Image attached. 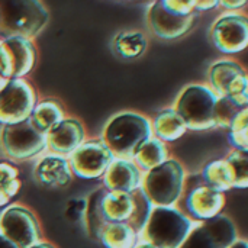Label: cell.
<instances>
[{
  "mask_svg": "<svg viewBox=\"0 0 248 248\" xmlns=\"http://www.w3.org/2000/svg\"><path fill=\"white\" fill-rule=\"evenodd\" d=\"M153 137L151 121L137 112H124L112 118L103 131V142L113 155L134 158L140 147Z\"/></svg>",
  "mask_w": 248,
  "mask_h": 248,
  "instance_id": "6da1fadb",
  "label": "cell"
},
{
  "mask_svg": "<svg viewBox=\"0 0 248 248\" xmlns=\"http://www.w3.org/2000/svg\"><path fill=\"white\" fill-rule=\"evenodd\" d=\"M196 222L173 206H155L142 231L145 241L158 248H180Z\"/></svg>",
  "mask_w": 248,
  "mask_h": 248,
  "instance_id": "7a4b0ae2",
  "label": "cell"
},
{
  "mask_svg": "<svg viewBox=\"0 0 248 248\" xmlns=\"http://www.w3.org/2000/svg\"><path fill=\"white\" fill-rule=\"evenodd\" d=\"M48 22V10L38 0L0 1V33L31 39Z\"/></svg>",
  "mask_w": 248,
  "mask_h": 248,
  "instance_id": "3957f363",
  "label": "cell"
},
{
  "mask_svg": "<svg viewBox=\"0 0 248 248\" xmlns=\"http://www.w3.org/2000/svg\"><path fill=\"white\" fill-rule=\"evenodd\" d=\"M219 97L215 92L201 83L189 84L176 100V112L183 118L187 129L208 131L217 128L215 110Z\"/></svg>",
  "mask_w": 248,
  "mask_h": 248,
  "instance_id": "277c9868",
  "label": "cell"
},
{
  "mask_svg": "<svg viewBox=\"0 0 248 248\" xmlns=\"http://www.w3.org/2000/svg\"><path fill=\"white\" fill-rule=\"evenodd\" d=\"M186 171L180 161L170 158L160 167L148 171L142 179V190L155 206L176 205L185 190Z\"/></svg>",
  "mask_w": 248,
  "mask_h": 248,
  "instance_id": "5b68a950",
  "label": "cell"
},
{
  "mask_svg": "<svg viewBox=\"0 0 248 248\" xmlns=\"http://www.w3.org/2000/svg\"><path fill=\"white\" fill-rule=\"evenodd\" d=\"M48 135L35 128L31 118L17 125H7L1 132V148L12 160H29L46 148Z\"/></svg>",
  "mask_w": 248,
  "mask_h": 248,
  "instance_id": "8992f818",
  "label": "cell"
},
{
  "mask_svg": "<svg viewBox=\"0 0 248 248\" xmlns=\"http://www.w3.org/2000/svg\"><path fill=\"white\" fill-rule=\"evenodd\" d=\"M36 106V93L23 78L7 80L0 90V124L17 125L31 118Z\"/></svg>",
  "mask_w": 248,
  "mask_h": 248,
  "instance_id": "52a82bcc",
  "label": "cell"
},
{
  "mask_svg": "<svg viewBox=\"0 0 248 248\" xmlns=\"http://www.w3.org/2000/svg\"><path fill=\"white\" fill-rule=\"evenodd\" d=\"M215 48L227 55L243 52L248 48V16L241 12H225L211 28Z\"/></svg>",
  "mask_w": 248,
  "mask_h": 248,
  "instance_id": "ba28073f",
  "label": "cell"
},
{
  "mask_svg": "<svg viewBox=\"0 0 248 248\" xmlns=\"http://www.w3.org/2000/svg\"><path fill=\"white\" fill-rule=\"evenodd\" d=\"M238 241L234 221L221 214L209 221L196 222L180 248H230Z\"/></svg>",
  "mask_w": 248,
  "mask_h": 248,
  "instance_id": "9c48e42d",
  "label": "cell"
},
{
  "mask_svg": "<svg viewBox=\"0 0 248 248\" xmlns=\"http://www.w3.org/2000/svg\"><path fill=\"white\" fill-rule=\"evenodd\" d=\"M36 62V48L31 39L12 36L0 41V77L15 80L26 76Z\"/></svg>",
  "mask_w": 248,
  "mask_h": 248,
  "instance_id": "30bf717a",
  "label": "cell"
},
{
  "mask_svg": "<svg viewBox=\"0 0 248 248\" xmlns=\"http://www.w3.org/2000/svg\"><path fill=\"white\" fill-rule=\"evenodd\" d=\"M1 235L19 248H31L41 240L39 222L32 211L22 206H12L1 214Z\"/></svg>",
  "mask_w": 248,
  "mask_h": 248,
  "instance_id": "8fae6325",
  "label": "cell"
},
{
  "mask_svg": "<svg viewBox=\"0 0 248 248\" xmlns=\"http://www.w3.org/2000/svg\"><path fill=\"white\" fill-rule=\"evenodd\" d=\"M113 153L103 140L83 142L70 157V167L80 179H97L105 176L113 163Z\"/></svg>",
  "mask_w": 248,
  "mask_h": 248,
  "instance_id": "7c38bea8",
  "label": "cell"
},
{
  "mask_svg": "<svg viewBox=\"0 0 248 248\" xmlns=\"http://www.w3.org/2000/svg\"><path fill=\"white\" fill-rule=\"evenodd\" d=\"M185 208L186 215L193 221H209L222 214L225 208V193L202 183L187 192L185 198Z\"/></svg>",
  "mask_w": 248,
  "mask_h": 248,
  "instance_id": "4fadbf2b",
  "label": "cell"
},
{
  "mask_svg": "<svg viewBox=\"0 0 248 248\" xmlns=\"http://www.w3.org/2000/svg\"><path fill=\"white\" fill-rule=\"evenodd\" d=\"M196 20L195 15L190 16H180L170 12L164 4L163 0L153 3L148 12V23L153 32L163 39H176L187 33Z\"/></svg>",
  "mask_w": 248,
  "mask_h": 248,
  "instance_id": "5bb4252c",
  "label": "cell"
},
{
  "mask_svg": "<svg viewBox=\"0 0 248 248\" xmlns=\"http://www.w3.org/2000/svg\"><path fill=\"white\" fill-rule=\"evenodd\" d=\"M103 185L109 192L132 193L142 185L141 170L131 160H113L103 176Z\"/></svg>",
  "mask_w": 248,
  "mask_h": 248,
  "instance_id": "9a60e30c",
  "label": "cell"
},
{
  "mask_svg": "<svg viewBox=\"0 0 248 248\" xmlns=\"http://www.w3.org/2000/svg\"><path fill=\"white\" fill-rule=\"evenodd\" d=\"M86 129L78 119L64 118L48 132V145L58 154H73L84 141Z\"/></svg>",
  "mask_w": 248,
  "mask_h": 248,
  "instance_id": "2e32d148",
  "label": "cell"
},
{
  "mask_svg": "<svg viewBox=\"0 0 248 248\" xmlns=\"http://www.w3.org/2000/svg\"><path fill=\"white\" fill-rule=\"evenodd\" d=\"M35 179L45 187H64L73 179L70 163L60 155H46L36 164Z\"/></svg>",
  "mask_w": 248,
  "mask_h": 248,
  "instance_id": "e0dca14e",
  "label": "cell"
},
{
  "mask_svg": "<svg viewBox=\"0 0 248 248\" xmlns=\"http://www.w3.org/2000/svg\"><path fill=\"white\" fill-rule=\"evenodd\" d=\"M135 212V199L132 193L109 192L102 201V215L106 224H129Z\"/></svg>",
  "mask_w": 248,
  "mask_h": 248,
  "instance_id": "ac0fdd59",
  "label": "cell"
},
{
  "mask_svg": "<svg viewBox=\"0 0 248 248\" xmlns=\"http://www.w3.org/2000/svg\"><path fill=\"white\" fill-rule=\"evenodd\" d=\"M151 126L155 138H158L166 144L180 140L187 131L183 118L176 112L174 108H167L158 112L153 119Z\"/></svg>",
  "mask_w": 248,
  "mask_h": 248,
  "instance_id": "d6986e66",
  "label": "cell"
},
{
  "mask_svg": "<svg viewBox=\"0 0 248 248\" xmlns=\"http://www.w3.org/2000/svg\"><path fill=\"white\" fill-rule=\"evenodd\" d=\"M244 70L246 68L238 61L230 58L218 60L209 68V74H208L209 87L215 92L218 97L224 99L234 78Z\"/></svg>",
  "mask_w": 248,
  "mask_h": 248,
  "instance_id": "ffe728a7",
  "label": "cell"
},
{
  "mask_svg": "<svg viewBox=\"0 0 248 248\" xmlns=\"http://www.w3.org/2000/svg\"><path fill=\"white\" fill-rule=\"evenodd\" d=\"M134 160L140 170H144L148 173V171L160 167L166 161H169L170 151H169V147L166 142L160 141L155 137H151L148 141H145L140 147V150L134 155Z\"/></svg>",
  "mask_w": 248,
  "mask_h": 248,
  "instance_id": "44dd1931",
  "label": "cell"
},
{
  "mask_svg": "<svg viewBox=\"0 0 248 248\" xmlns=\"http://www.w3.org/2000/svg\"><path fill=\"white\" fill-rule=\"evenodd\" d=\"M203 183L221 193L230 192L234 189V171L230 166V163L225 158L211 161L205 166L202 171Z\"/></svg>",
  "mask_w": 248,
  "mask_h": 248,
  "instance_id": "7402d4cb",
  "label": "cell"
},
{
  "mask_svg": "<svg viewBox=\"0 0 248 248\" xmlns=\"http://www.w3.org/2000/svg\"><path fill=\"white\" fill-rule=\"evenodd\" d=\"M106 248H135L138 232L125 222L108 224L99 238Z\"/></svg>",
  "mask_w": 248,
  "mask_h": 248,
  "instance_id": "603a6c76",
  "label": "cell"
},
{
  "mask_svg": "<svg viewBox=\"0 0 248 248\" xmlns=\"http://www.w3.org/2000/svg\"><path fill=\"white\" fill-rule=\"evenodd\" d=\"M64 119V110L61 105L52 99H46L38 103L31 115V121L36 129L44 134H48Z\"/></svg>",
  "mask_w": 248,
  "mask_h": 248,
  "instance_id": "cb8c5ba5",
  "label": "cell"
},
{
  "mask_svg": "<svg viewBox=\"0 0 248 248\" xmlns=\"http://www.w3.org/2000/svg\"><path fill=\"white\" fill-rule=\"evenodd\" d=\"M113 45L122 58H137L147 49V38L140 31H125L115 38Z\"/></svg>",
  "mask_w": 248,
  "mask_h": 248,
  "instance_id": "d4e9b609",
  "label": "cell"
},
{
  "mask_svg": "<svg viewBox=\"0 0 248 248\" xmlns=\"http://www.w3.org/2000/svg\"><path fill=\"white\" fill-rule=\"evenodd\" d=\"M106 193H108V189H105V187L93 192L87 201V208H86L87 230H89L90 235L97 238V240L100 238L102 231L108 225L103 219V215H102V201H103Z\"/></svg>",
  "mask_w": 248,
  "mask_h": 248,
  "instance_id": "484cf974",
  "label": "cell"
},
{
  "mask_svg": "<svg viewBox=\"0 0 248 248\" xmlns=\"http://www.w3.org/2000/svg\"><path fill=\"white\" fill-rule=\"evenodd\" d=\"M20 189V180L17 170L7 164L0 163V203L1 206H6L9 201L17 195Z\"/></svg>",
  "mask_w": 248,
  "mask_h": 248,
  "instance_id": "4316f807",
  "label": "cell"
},
{
  "mask_svg": "<svg viewBox=\"0 0 248 248\" xmlns=\"http://www.w3.org/2000/svg\"><path fill=\"white\" fill-rule=\"evenodd\" d=\"M134 195V199H135V212L129 221V225L137 231V232H142L148 219H150V215L153 212V202L150 201V198L145 195V192L142 190V187L137 189L132 192Z\"/></svg>",
  "mask_w": 248,
  "mask_h": 248,
  "instance_id": "83f0119b",
  "label": "cell"
},
{
  "mask_svg": "<svg viewBox=\"0 0 248 248\" xmlns=\"http://www.w3.org/2000/svg\"><path fill=\"white\" fill-rule=\"evenodd\" d=\"M228 140L234 150L248 153V108L241 109L234 118L228 131Z\"/></svg>",
  "mask_w": 248,
  "mask_h": 248,
  "instance_id": "f1b7e54d",
  "label": "cell"
},
{
  "mask_svg": "<svg viewBox=\"0 0 248 248\" xmlns=\"http://www.w3.org/2000/svg\"><path fill=\"white\" fill-rule=\"evenodd\" d=\"M225 160L234 171V189H248V153L232 150Z\"/></svg>",
  "mask_w": 248,
  "mask_h": 248,
  "instance_id": "f546056e",
  "label": "cell"
},
{
  "mask_svg": "<svg viewBox=\"0 0 248 248\" xmlns=\"http://www.w3.org/2000/svg\"><path fill=\"white\" fill-rule=\"evenodd\" d=\"M240 110L241 109L234 102H231L230 99H221L219 97L218 105H217V110H215L217 128H222V129L230 131L232 121Z\"/></svg>",
  "mask_w": 248,
  "mask_h": 248,
  "instance_id": "4dcf8cb0",
  "label": "cell"
},
{
  "mask_svg": "<svg viewBox=\"0 0 248 248\" xmlns=\"http://www.w3.org/2000/svg\"><path fill=\"white\" fill-rule=\"evenodd\" d=\"M87 208V203L84 201H80V199H73L68 202L67 205V218L71 219V221H78L80 218H83V214H86Z\"/></svg>",
  "mask_w": 248,
  "mask_h": 248,
  "instance_id": "1f68e13d",
  "label": "cell"
},
{
  "mask_svg": "<svg viewBox=\"0 0 248 248\" xmlns=\"http://www.w3.org/2000/svg\"><path fill=\"white\" fill-rule=\"evenodd\" d=\"M219 4H222L224 9H227L228 12H238L240 9H243L247 4V1L246 0H234V1L224 0V1H219Z\"/></svg>",
  "mask_w": 248,
  "mask_h": 248,
  "instance_id": "d6a6232c",
  "label": "cell"
},
{
  "mask_svg": "<svg viewBox=\"0 0 248 248\" xmlns=\"http://www.w3.org/2000/svg\"><path fill=\"white\" fill-rule=\"evenodd\" d=\"M218 4H219L218 0H209V1L195 0V10H211V9H215Z\"/></svg>",
  "mask_w": 248,
  "mask_h": 248,
  "instance_id": "836d02e7",
  "label": "cell"
},
{
  "mask_svg": "<svg viewBox=\"0 0 248 248\" xmlns=\"http://www.w3.org/2000/svg\"><path fill=\"white\" fill-rule=\"evenodd\" d=\"M0 248H19L17 246H15L10 240H7L4 235L0 234Z\"/></svg>",
  "mask_w": 248,
  "mask_h": 248,
  "instance_id": "e575fe53",
  "label": "cell"
},
{
  "mask_svg": "<svg viewBox=\"0 0 248 248\" xmlns=\"http://www.w3.org/2000/svg\"><path fill=\"white\" fill-rule=\"evenodd\" d=\"M230 248H248V241L238 238V241H235Z\"/></svg>",
  "mask_w": 248,
  "mask_h": 248,
  "instance_id": "d590c367",
  "label": "cell"
},
{
  "mask_svg": "<svg viewBox=\"0 0 248 248\" xmlns=\"http://www.w3.org/2000/svg\"><path fill=\"white\" fill-rule=\"evenodd\" d=\"M135 248H158V247H155L154 244H151V243H148V241H142V243L137 244Z\"/></svg>",
  "mask_w": 248,
  "mask_h": 248,
  "instance_id": "8d00e7d4",
  "label": "cell"
},
{
  "mask_svg": "<svg viewBox=\"0 0 248 248\" xmlns=\"http://www.w3.org/2000/svg\"><path fill=\"white\" fill-rule=\"evenodd\" d=\"M31 248H55L52 244H48V243H41V244H35Z\"/></svg>",
  "mask_w": 248,
  "mask_h": 248,
  "instance_id": "74e56055",
  "label": "cell"
},
{
  "mask_svg": "<svg viewBox=\"0 0 248 248\" xmlns=\"http://www.w3.org/2000/svg\"><path fill=\"white\" fill-rule=\"evenodd\" d=\"M6 83H7V81H0V90L4 87V84H6Z\"/></svg>",
  "mask_w": 248,
  "mask_h": 248,
  "instance_id": "f35d334b",
  "label": "cell"
},
{
  "mask_svg": "<svg viewBox=\"0 0 248 248\" xmlns=\"http://www.w3.org/2000/svg\"><path fill=\"white\" fill-rule=\"evenodd\" d=\"M0 81H6V80H3V78H1V77H0Z\"/></svg>",
  "mask_w": 248,
  "mask_h": 248,
  "instance_id": "ab89813d",
  "label": "cell"
},
{
  "mask_svg": "<svg viewBox=\"0 0 248 248\" xmlns=\"http://www.w3.org/2000/svg\"><path fill=\"white\" fill-rule=\"evenodd\" d=\"M1 214H3V212H0V218H1Z\"/></svg>",
  "mask_w": 248,
  "mask_h": 248,
  "instance_id": "60d3db41",
  "label": "cell"
},
{
  "mask_svg": "<svg viewBox=\"0 0 248 248\" xmlns=\"http://www.w3.org/2000/svg\"><path fill=\"white\" fill-rule=\"evenodd\" d=\"M0 208H3V206H1V203H0Z\"/></svg>",
  "mask_w": 248,
  "mask_h": 248,
  "instance_id": "b9f144b4",
  "label": "cell"
}]
</instances>
